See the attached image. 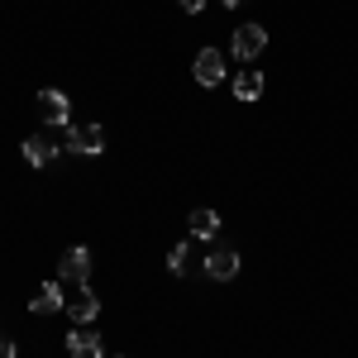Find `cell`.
<instances>
[{"instance_id": "6da1fadb", "label": "cell", "mask_w": 358, "mask_h": 358, "mask_svg": "<svg viewBox=\"0 0 358 358\" xmlns=\"http://www.w3.org/2000/svg\"><path fill=\"white\" fill-rule=\"evenodd\" d=\"M57 277L62 282H72V287H91V248H67L62 258H57Z\"/></svg>"}, {"instance_id": "7a4b0ae2", "label": "cell", "mask_w": 358, "mask_h": 358, "mask_svg": "<svg viewBox=\"0 0 358 358\" xmlns=\"http://www.w3.org/2000/svg\"><path fill=\"white\" fill-rule=\"evenodd\" d=\"M263 48H268V29H263V24H239V29H234V38H229V53L239 57V62H253Z\"/></svg>"}, {"instance_id": "3957f363", "label": "cell", "mask_w": 358, "mask_h": 358, "mask_svg": "<svg viewBox=\"0 0 358 358\" xmlns=\"http://www.w3.org/2000/svg\"><path fill=\"white\" fill-rule=\"evenodd\" d=\"M67 148L96 158V153L106 148V129H101V124H67Z\"/></svg>"}, {"instance_id": "277c9868", "label": "cell", "mask_w": 358, "mask_h": 358, "mask_svg": "<svg viewBox=\"0 0 358 358\" xmlns=\"http://www.w3.org/2000/svg\"><path fill=\"white\" fill-rule=\"evenodd\" d=\"M62 310L72 315V325H96V315H101V296H96L91 287H77V292L67 296Z\"/></svg>"}, {"instance_id": "5b68a950", "label": "cell", "mask_w": 358, "mask_h": 358, "mask_svg": "<svg viewBox=\"0 0 358 358\" xmlns=\"http://www.w3.org/2000/svg\"><path fill=\"white\" fill-rule=\"evenodd\" d=\"M192 77L201 86H220L224 82V57L215 53V48H201V53H196V62H192Z\"/></svg>"}, {"instance_id": "8992f818", "label": "cell", "mask_w": 358, "mask_h": 358, "mask_svg": "<svg viewBox=\"0 0 358 358\" xmlns=\"http://www.w3.org/2000/svg\"><path fill=\"white\" fill-rule=\"evenodd\" d=\"M38 115H43L48 124H67V120H72V101H67L62 91H53V86H43V91H38Z\"/></svg>"}, {"instance_id": "52a82bcc", "label": "cell", "mask_w": 358, "mask_h": 358, "mask_svg": "<svg viewBox=\"0 0 358 358\" xmlns=\"http://www.w3.org/2000/svg\"><path fill=\"white\" fill-rule=\"evenodd\" d=\"M206 277H210V282H234V277H239V253H234V248H215V253L206 258Z\"/></svg>"}, {"instance_id": "ba28073f", "label": "cell", "mask_w": 358, "mask_h": 358, "mask_svg": "<svg viewBox=\"0 0 358 358\" xmlns=\"http://www.w3.org/2000/svg\"><path fill=\"white\" fill-rule=\"evenodd\" d=\"M67 354H72V358H106L101 334H91V325H77V330L67 334Z\"/></svg>"}, {"instance_id": "9c48e42d", "label": "cell", "mask_w": 358, "mask_h": 358, "mask_svg": "<svg viewBox=\"0 0 358 358\" xmlns=\"http://www.w3.org/2000/svg\"><path fill=\"white\" fill-rule=\"evenodd\" d=\"M24 158H29L34 167L57 163V143H53V134H29V138H24Z\"/></svg>"}, {"instance_id": "30bf717a", "label": "cell", "mask_w": 358, "mask_h": 358, "mask_svg": "<svg viewBox=\"0 0 358 358\" xmlns=\"http://www.w3.org/2000/svg\"><path fill=\"white\" fill-rule=\"evenodd\" d=\"M167 268H172V277H196V273H206V263H196L192 244H177V248H172V253H167Z\"/></svg>"}, {"instance_id": "8fae6325", "label": "cell", "mask_w": 358, "mask_h": 358, "mask_svg": "<svg viewBox=\"0 0 358 358\" xmlns=\"http://www.w3.org/2000/svg\"><path fill=\"white\" fill-rule=\"evenodd\" d=\"M62 306H67L62 287H57V282H43V287H38V296L29 301V310H34V315H53V310H62Z\"/></svg>"}, {"instance_id": "7c38bea8", "label": "cell", "mask_w": 358, "mask_h": 358, "mask_svg": "<svg viewBox=\"0 0 358 358\" xmlns=\"http://www.w3.org/2000/svg\"><path fill=\"white\" fill-rule=\"evenodd\" d=\"M192 239H215L220 234V215L210 210V206H201V210H192Z\"/></svg>"}, {"instance_id": "4fadbf2b", "label": "cell", "mask_w": 358, "mask_h": 358, "mask_svg": "<svg viewBox=\"0 0 358 358\" xmlns=\"http://www.w3.org/2000/svg\"><path fill=\"white\" fill-rule=\"evenodd\" d=\"M234 96H239V101H258V96H263V72H258V67H244L239 82H234Z\"/></svg>"}, {"instance_id": "5bb4252c", "label": "cell", "mask_w": 358, "mask_h": 358, "mask_svg": "<svg viewBox=\"0 0 358 358\" xmlns=\"http://www.w3.org/2000/svg\"><path fill=\"white\" fill-rule=\"evenodd\" d=\"M177 5H182L187 15H201V10H206V0H177Z\"/></svg>"}, {"instance_id": "9a60e30c", "label": "cell", "mask_w": 358, "mask_h": 358, "mask_svg": "<svg viewBox=\"0 0 358 358\" xmlns=\"http://www.w3.org/2000/svg\"><path fill=\"white\" fill-rule=\"evenodd\" d=\"M0 358H15V339L10 334H0Z\"/></svg>"}, {"instance_id": "2e32d148", "label": "cell", "mask_w": 358, "mask_h": 358, "mask_svg": "<svg viewBox=\"0 0 358 358\" xmlns=\"http://www.w3.org/2000/svg\"><path fill=\"white\" fill-rule=\"evenodd\" d=\"M224 5H244V0H224Z\"/></svg>"}]
</instances>
